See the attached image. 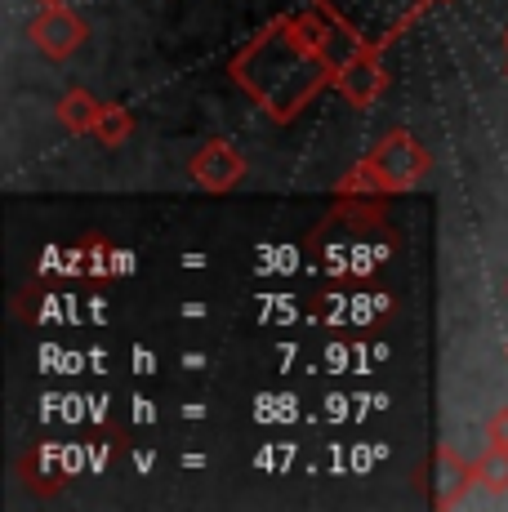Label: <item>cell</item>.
Masks as SVG:
<instances>
[{"instance_id": "cell-9", "label": "cell", "mask_w": 508, "mask_h": 512, "mask_svg": "<svg viewBox=\"0 0 508 512\" xmlns=\"http://www.w3.org/2000/svg\"><path fill=\"white\" fill-rule=\"evenodd\" d=\"M45 5H58V0H45Z\"/></svg>"}, {"instance_id": "cell-7", "label": "cell", "mask_w": 508, "mask_h": 512, "mask_svg": "<svg viewBox=\"0 0 508 512\" xmlns=\"http://www.w3.org/2000/svg\"><path fill=\"white\" fill-rule=\"evenodd\" d=\"M58 116H63V125H67V130H90V125H99L103 107L94 103L90 94H81V90H76V94L67 98L63 107H58Z\"/></svg>"}, {"instance_id": "cell-6", "label": "cell", "mask_w": 508, "mask_h": 512, "mask_svg": "<svg viewBox=\"0 0 508 512\" xmlns=\"http://www.w3.org/2000/svg\"><path fill=\"white\" fill-rule=\"evenodd\" d=\"M473 481H482L491 495H504L508 490V446H491L482 459L473 464Z\"/></svg>"}, {"instance_id": "cell-1", "label": "cell", "mask_w": 508, "mask_h": 512, "mask_svg": "<svg viewBox=\"0 0 508 512\" xmlns=\"http://www.w3.org/2000/svg\"><path fill=\"white\" fill-rule=\"evenodd\" d=\"M232 76L268 107L277 121H290L326 81H339L330 54V27L312 14H295L268 27L246 54L232 63Z\"/></svg>"}, {"instance_id": "cell-3", "label": "cell", "mask_w": 508, "mask_h": 512, "mask_svg": "<svg viewBox=\"0 0 508 512\" xmlns=\"http://www.w3.org/2000/svg\"><path fill=\"white\" fill-rule=\"evenodd\" d=\"M32 41H36V49H41L45 58H54V63H58V58H67L76 45L85 41V23L72 14V9L50 5V9H45V14L32 23Z\"/></svg>"}, {"instance_id": "cell-2", "label": "cell", "mask_w": 508, "mask_h": 512, "mask_svg": "<svg viewBox=\"0 0 508 512\" xmlns=\"http://www.w3.org/2000/svg\"><path fill=\"white\" fill-rule=\"evenodd\" d=\"M339 32H348L357 45H384L428 5V0H312Z\"/></svg>"}, {"instance_id": "cell-4", "label": "cell", "mask_w": 508, "mask_h": 512, "mask_svg": "<svg viewBox=\"0 0 508 512\" xmlns=\"http://www.w3.org/2000/svg\"><path fill=\"white\" fill-rule=\"evenodd\" d=\"M192 174H197L201 187H210V192H228V187L241 183V174H246V161L237 156V147L228 143H210L197 152V161H192Z\"/></svg>"}, {"instance_id": "cell-5", "label": "cell", "mask_w": 508, "mask_h": 512, "mask_svg": "<svg viewBox=\"0 0 508 512\" xmlns=\"http://www.w3.org/2000/svg\"><path fill=\"white\" fill-rule=\"evenodd\" d=\"M339 85H344L348 103L366 107V103H375V98H379V90H384V67L375 63V54H357L353 67H348V72H339Z\"/></svg>"}, {"instance_id": "cell-8", "label": "cell", "mask_w": 508, "mask_h": 512, "mask_svg": "<svg viewBox=\"0 0 508 512\" xmlns=\"http://www.w3.org/2000/svg\"><path fill=\"white\" fill-rule=\"evenodd\" d=\"M486 437H491V446H508V406H500L486 423Z\"/></svg>"}]
</instances>
